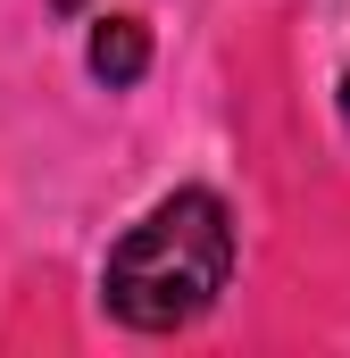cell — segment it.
Masks as SVG:
<instances>
[{
  "mask_svg": "<svg viewBox=\"0 0 350 358\" xmlns=\"http://www.w3.org/2000/svg\"><path fill=\"white\" fill-rule=\"evenodd\" d=\"M342 125H350V84H342Z\"/></svg>",
  "mask_w": 350,
  "mask_h": 358,
  "instance_id": "obj_3",
  "label": "cell"
},
{
  "mask_svg": "<svg viewBox=\"0 0 350 358\" xmlns=\"http://www.w3.org/2000/svg\"><path fill=\"white\" fill-rule=\"evenodd\" d=\"M84 59H92L100 84H142V67H150V34H142L134 17H100L92 42H84Z\"/></svg>",
  "mask_w": 350,
  "mask_h": 358,
  "instance_id": "obj_2",
  "label": "cell"
},
{
  "mask_svg": "<svg viewBox=\"0 0 350 358\" xmlns=\"http://www.w3.org/2000/svg\"><path fill=\"white\" fill-rule=\"evenodd\" d=\"M234 275V225H225V200L217 192H175L159 200L117 250H108V308L134 325V334H175L192 325Z\"/></svg>",
  "mask_w": 350,
  "mask_h": 358,
  "instance_id": "obj_1",
  "label": "cell"
}]
</instances>
